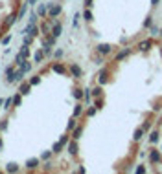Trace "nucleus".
Returning <instances> with one entry per match:
<instances>
[{
	"instance_id": "0eeeda50",
	"label": "nucleus",
	"mask_w": 162,
	"mask_h": 174,
	"mask_svg": "<svg viewBox=\"0 0 162 174\" xmlns=\"http://www.w3.org/2000/svg\"><path fill=\"white\" fill-rule=\"evenodd\" d=\"M149 141H151V143H157V141H158V132H151Z\"/></svg>"
},
{
	"instance_id": "6e6552de",
	"label": "nucleus",
	"mask_w": 162,
	"mask_h": 174,
	"mask_svg": "<svg viewBox=\"0 0 162 174\" xmlns=\"http://www.w3.org/2000/svg\"><path fill=\"white\" fill-rule=\"evenodd\" d=\"M151 24H153V20H151V17H149L146 22H144V26H146V28H151Z\"/></svg>"
},
{
	"instance_id": "423d86ee",
	"label": "nucleus",
	"mask_w": 162,
	"mask_h": 174,
	"mask_svg": "<svg viewBox=\"0 0 162 174\" xmlns=\"http://www.w3.org/2000/svg\"><path fill=\"white\" fill-rule=\"evenodd\" d=\"M142 134H144V128H136V132H135V141H140V139H142Z\"/></svg>"
},
{
	"instance_id": "39448f33",
	"label": "nucleus",
	"mask_w": 162,
	"mask_h": 174,
	"mask_svg": "<svg viewBox=\"0 0 162 174\" xmlns=\"http://www.w3.org/2000/svg\"><path fill=\"white\" fill-rule=\"evenodd\" d=\"M129 53H131V48H125L124 51H120V53L116 55V61H122V59H125V57L129 55Z\"/></svg>"
},
{
	"instance_id": "9b49d317",
	"label": "nucleus",
	"mask_w": 162,
	"mask_h": 174,
	"mask_svg": "<svg viewBox=\"0 0 162 174\" xmlns=\"http://www.w3.org/2000/svg\"><path fill=\"white\" fill-rule=\"evenodd\" d=\"M158 4V0H151V6H157Z\"/></svg>"
},
{
	"instance_id": "20e7f679",
	"label": "nucleus",
	"mask_w": 162,
	"mask_h": 174,
	"mask_svg": "<svg viewBox=\"0 0 162 174\" xmlns=\"http://www.w3.org/2000/svg\"><path fill=\"white\" fill-rule=\"evenodd\" d=\"M149 161H153V163H158V161H160V154H158V150H155V148H153V150L149 152Z\"/></svg>"
},
{
	"instance_id": "f257e3e1",
	"label": "nucleus",
	"mask_w": 162,
	"mask_h": 174,
	"mask_svg": "<svg viewBox=\"0 0 162 174\" xmlns=\"http://www.w3.org/2000/svg\"><path fill=\"white\" fill-rule=\"evenodd\" d=\"M26 2L28 0H0V42L9 35L20 13L24 11Z\"/></svg>"
},
{
	"instance_id": "ddd939ff",
	"label": "nucleus",
	"mask_w": 162,
	"mask_h": 174,
	"mask_svg": "<svg viewBox=\"0 0 162 174\" xmlns=\"http://www.w3.org/2000/svg\"><path fill=\"white\" fill-rule=\"evenodd\" d=\"M160 55H162V50H160Z\"/></svg>"
},
{
	"instance_id": "f03ea898",
	"label": "nucleus",
	"mask_w": 162,
	"mask_h": 174,
	"mask_svg": "<svg viewBox=\"0 0 162 174\" xmlns=\"http://www.w3.org/2000/svg\"><path fill=\"white\" fill-rule=\"evenodd\" d=\"M151 44H153V40H151V39H146V40H142V42L138 44V50H140V51H147V50L151 48Z\"/></svg>"
},
{
	"instance_id": "9d476101",
	"label": "nucleus",
	"mask_w": 162,
	"mask_h": 174,
	"mask_svg": "<svg viewBox=\"0 0 162 174\" xmlns=\"http://www.w3.org/2000/svg\"><path fill=\"white\" fill-rule=\"evenodd\" d=\"M136 172H146V167H144V165H140V167L136 169Z\"/></svg>"
},
{
	"instance_id": "7ed1b4c3",
	"label": "nucleus",
	"mask_w": 162,
	"mask_h": 174,
	"mask_svg": "<svg viewBox=\"0 0 162 174\" xmlns=\"http://www.w3.org/2000/svg\"><path fill=\"white\" fill-rule=\"evenodd\" d=\"M98 53H101V55H109L111 53V44H100L98 46Z\"/></svg>"
},
{
	"instance_id": "f8f14e48",
	"label": "nucleus",
	"mask_w": 162,
	"mask_h": 174,
	"mask_svg": "<svg viewBox=\"0 0 162 174\" xmlns=\"http://www.w3.org/2000/svg\"><path fill=\"white\" fill-rule=\"evenodd\" d=\"M160 37H162V29H160Z\"/></svg>"
},
{
	"instance_id": "1a4fd4ad",
	"label": "nucleus",
	"mask_w": 162,
	"mask_h": 174,
	"mask_svg": "<svg viewBox=\"0 0 162 174\" xmlns=\"http://www.w3.org/2000/svg\"><path fill=\"white\" fill-rule=\"evenodd\" d=\"M149 126H151V123H149V121H147V123H144V126H142V128H144V132H146V130H149Z\"/></svg>"
}]
</instances>
